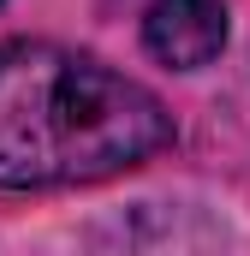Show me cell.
<instances>
[{
  "label": "cell",
  "mask_w": 250,
  "mask_h": 256,
  "mask_svg": "<svg viewBox=\"0 0 250 256\" xmlns=\"http://www.w3.org/2000/svg\"><path fill=\"white\" fill-rule=\"evenodd\" d=\"M167 102L108 60L18 36L0 42V191H60L137 173L173 149Z\"/></svg>",
  "instance_id": "obj_1"
},
{
  "label": "cell",
  "mask_w": 250,
  "mask_h": 256,
  "mask_svg": "<svg viewBox=\"0 0 250 256\" xmlns=\"http://www.w3.org/2000/svg\"><path fill=\"white\" fill-rule=\"evenodd\" d=\"M137 36L167 72H202L226 48V0H143Z\"/></svg>",
  "instance_id": "obj_2"
}]
</instances>
